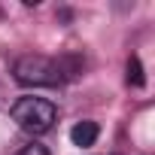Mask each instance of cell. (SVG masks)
Instances as JSON below:
<instances>
[{
    "label": "cell",
    "mask_w": 155,
    "mask_h": 155,
    "mask_svg": "<svg viewBox=\"0 0 155 155\" xmlns=\"http://www.w3.org/2000/svg\"><path fill=\"white\" fill-rule=\"evenodd\" d=\"M97 134H101L97 122H79V125H73V131H70V140H73L76 146H91V143L97 140Z\"/></svg>",
    "instance_id": "cell-3"
},
{
    "label": "cell",
    "mask_w": 155,
    "mask_h": 155,
    "mask_svg": "<svg viewBox=\"0 0 155 155\" xmlns=\"http://www.w3.org/2000/svg\"><path fill=\"white\" fill-rule=\"evenodd\" d=\"M128 82H131L134 88H143V85H146V79H143V67H140V58H131V61H128Z\"/></svg>",
    "instance_id": "cell-4"
},
{
    "label": "cell",
    "mask_w": 155,
    "mask_h": 155,
    "mask_svg": "<svg viewBox=\"0 0 155 155\" xmlns=\"http://www.w3.org/2000/svg\"><path fill=\"white\" fill-rule=\"evenodd\" d=\"M12 76L21 85H61L67 76H73V61L46 58V55H21L12 67Z\"/></svg>",
    "instance_id": "cell-1"
},
{
    "label": "cell",
    "mask_w": 155,
    "mask_h": 155,
    "mask_svg": "<svg viewBox=\"0 0 155 155\" xmlns=\"http://www.w3.org/2000/svg\"><path fill=\"white\" fill-rule=\"evenodd\" d=\"M55 119H58V110L46 97H21L12 107V122L21 131H28V134H46V131H52Z\"/></svg>",
    "instance_id": "cell-2"
},
{
    "label": "cell",
    "mask_w": 155,
    "mask_h": 155,
    "mask_svg": "<svg viewBox=\"0 0 155 155\" xmlns=\"http://www.w3.org/2000/svg\"><path fill=\"white\" fill-rule=\"evenodd\" d=\"M18 155H49V149H46V146H40V143H31V146H25Z\"/></svg>",
    "instance_id": "cell-5"
}]
</instances>
